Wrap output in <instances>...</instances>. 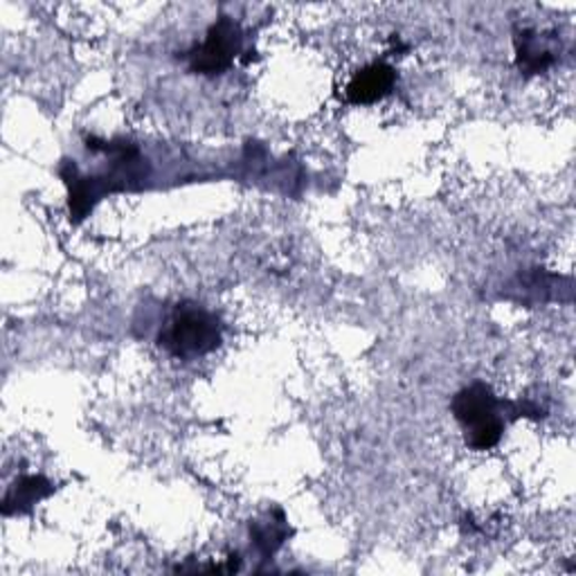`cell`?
<instances>
[{
	"mask_svg": "<svg viewBox=\"0 0 576 576\" xmlns=\"http://www.w3.org/2000/svg\"><path fill=\"white\" fill-rule=\"evenodd\" d=\"M160 345L176 358L205 356L221 345V322L199 304H179L160 334Z\"/></svg>",
	"mask_w": 576,
	"mask_h": 576,
	"instance_id": "6da1fadb",
	"label": "cell"
},
{
	"mask_svg": "<svg viewBox=\"0 0 576 576\" xmlns=\"http://www.w3.org/2000/svg\"><path fill=\"white\" fill-rule=\"evenodd\" d=\"M501 401L486 383H473L453 398V415L466 431V444L473 451H491L505 433V420L498 413Z\"/></svg>",
	"mask_w": 576,
	"mask_h": 576,
	"instance_id": "7a4b0ae2",
	"label": "cell"
},
{
	"mask_svg": "<svg viewBox=\"0 0 576 576\" xmlns=\"http://www.w3.org/2000/svg\"><path fill=\"white\" fill-rule=\"evenodd\" d=\"M241 41H243V32L239 23L232 21L230 17H221L208 30L205 41L194 52H190L192 72L223 74L232 65L234 57L239 54Z\"/></svg>",
	"mask_w": 576,
	"mask_h": 576,
	"instance_id": "3957f363",
	"label": "cell"
},
{
	"mask_svg": "<svg viewBox=\"0 0 576 576\" xmlns=\"http://www.w3.org/2000/svg\"><path fill=\"white\" fill-rule=\"evenodd\" d=\"M396 81V72L390 63L376 61L358 70L347 84V100L352 104H374L383 100Z\"/></svg>",
	"mask_w": 576,
	"mask_h": 576,
	"instance_id": "277c9868",
	"label": "cell"
},
{
	"mask_svg": "<svg viewBox=\"0 0 576 576\" xmlns=\"http://www.w3.org/2000/svg\"><path fill=\"white\" fill-rule=\"evenodd\" d=\"M54 491L52 482L46 479L43 475H23L19 477L10 491L6 493L3 501V514L14 516V514H28L39 501L48 498Z\"/></svg>",
	"mask_w": 576,
	"mask_h": 576,
	"instance_id": "5b68a950",
	"label": "cell"
},
{
	"mask_svg": "<svg viewBox=\"0 0 576 576\" xmlns=\"http://www.w3.org/2000/svg\"><path fill=\"white\" fill-rule=\"evenodd\" d=\"M556 54L540 41L538 32L523 30L516 37V63L525 74H540L554 63Z\"/></svg>",
	"mask_w": 576,
	"mask_h": 576,
	"instance_id": "8992f818",
	"label": "cell"
},
{
	"mask_svg": "<svg viewBox=\"0 0 576 576\" xmlns=\"http://www.w3.org/2000/svg\"><path fill=\"white\" fill-rule=\"evenodd\" d=\"M251 536L255 540V545L262 549V554L271 556L273 552H277L282 547V543L289 536V527L284 521V514L277 509L273 514H269L266 521H257L251 525Z\"/></svg>",
	"mask_w": 576,
	"mask_h": 576,
	"instance_id": "52a82bcc",
	"label": "cell"
}]
</instances>
